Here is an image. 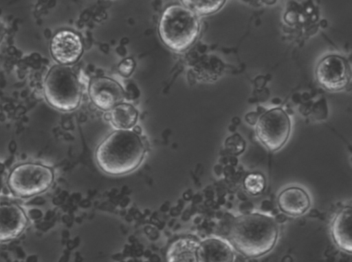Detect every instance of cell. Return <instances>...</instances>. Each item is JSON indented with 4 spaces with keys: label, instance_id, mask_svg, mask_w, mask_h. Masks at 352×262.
<instances>
[{
    "label": "cell",
    "instance_id": "1",
    "mask_svg": "<svg viewBox=\"0 0 352 262\" xmlns=\"http://www.w3.org/2000/svg\"><path fill=\"white\" fill-rule=\"evenodd\" d=\"M278 236L275 219L258 213L235 217L228 230L233 247L247 257H258L269 252L276 245Z\"/></svg>",
    "mask_w": 352,
    "mask_h": 262
},
{
    "label": "cell",
    "instance_id": "2",
    "mask_svg": "<svg viewBox=\"0 0 352 262\" xmlns=\"http://www.w3.org/2000/svg\"><path fill=\"white\" fill-rule=\"evenodd\" d=\"M146 147L140 134L118 130L108 135L96 150V160L106 174L119 176L135 170L141 164Z\"/></svg>",
    "mask_w": 352,
    "mask_h": 262
},
{
    "label": "cell",
    "instance_id": "3",
    "mask_svg": "<svg viewBox=\"0 0 352 262\" xmlns=\"http://www.w3.org/2000/svg\"><path fill=\"white\" fill-rule=\"evenodd\" d=\"M199 28V21L195 12L184 5L173 4L163 12L158 33L168 48L183 51L196 40Z\"/></svg>",
    "mask_w": 352,
    "mask_h": 262
},
{
    "label": "cell",
    "instance_id": "4",
    "mask_svg": "<svg viewBox=\"0 0 352 262\" xmlns=\"http://www.w3.org/2000/svg\"><path fill=\"white\" fill-rule=\"evenodd\" d=\"M44 94L54 108L70 111L78 106L82 91L79 80L71 68L55 65L50 69L44 81Z\"/></svg>",
    "mask_w": 352,
    "mask_h": 262
},
{
    "label": "cell",
    "instance_id": "5",
    "mask_svg": "<svg viewBox=\"0 0 352 262\" xmlns=\"http://www.w3.org/2000/svg\"><path fill=\"white\" fill-rule=\"evenodd\" d=\"M54 180L53 169L36 163H25L14 167L10 171L7 184L16 196L25 198L47 191Z\"/></svg>",
    "mask_w": 352,
    "mask_h": 262
},
{
    "label": "cell",
    "instance_id": "6",
    "mask_svg": "<svg viewBox=\"0 0 352 262\" xmlns=\"http://www.w3.org/2000/svg\"><path fill=\"white\" fill-rule=\"evenodd\" d=\"M290 131V119L281 108H274L262 114L256 127L258 140L271 152L278 150L285 144Z\"/></svg>",
    "mask_w": 352,
    "mask_h": 262
},
{
    "label": "cell",
    "instance_id": "7",
    "mask_svg": "<svg viewBox=\"0 0 352 262\" xmlns=\"http://www.w3.org/2000/svg\"><path fill=\"white\" fill-rule=\"evenodd\" d=\"M318 82L331 91H340L348 85L351 69L345 58L338 55H329L322 58L316 69Z\"/></svg>",
    "mask_w": 352,
    "mask_h": 262
},
{
    "label": "cell",
    "instance_id": "8",
    "mask_svg": "<svg viewBox=\"0 0 352 262\" xmlns=\"http://www.w3.org/2000/svg\"><path fill=\"white\" fill-rule=\"evenodd\" d=\"M90 99L102 110H110L120 104L125 97L122 86L116 80L107 77L91 80L89 86Z\"/></svg>",
    "mask_w": 352,
    "mask_h": 262
},
{
    "label": "cell",
    "instance_id": "9",
    "mask_svg": "<svg viewBox=\"0 0 352 262\" xmlns=\"http://www.w3.org/2000/svg\"><path fill=\"white\" fill-rule=\"evenodd\" d=\"M28 222V215L18 204L0 202V242L9 241L20 236Z\"/></svg>",
    "mask_w": 352,
    "mask_h": 262
},
{
    "label": "cell",
    "instance_id": "10",
    "mask_svg": "<svg viewBox=\"0 0 352 262\" xmlns=\"http://www.w3.org/2000/svg\"><path fill=\"white\" fill-rule=\"evenodd\" d=\"M50 51L53 58L63 65L75 63L83 51L81 38L72 31H59L51 40Z\"/></svg>",
    "mask_w": 352,
    "mask_h": 262
},
{
    "label": "cell",
    "instance_id": "11",
    "mask_svg": "<svg viewBox=\"0 0 352 262\" xmlns=\"http://www.w3.org/2000/svg\"><path fill=\"white\" fill-rule=\"evenodd\" d=\"M196 260L197 262H234V253L225 241L208 238L199 242Z\"/></svg>",
    "mask_w": 352,
    "mask_h": 262
},
{
    "label": "cell",
    "instance_id": "12",
    "mask_svg": "<svg viewBox=\"0 0 352 262\" xmlns=\"http://www.w3.org/2000/svg\"><path fill=\"white\" fill-rule=\"evenodd\" d=\"M277 204L283 213L291 216H298L309 209L311 201L308 193L303 189L289 187L280 193Z\"/></svg>",
    "mask_w": 352,
    "mask_h": 262
},
{
    "label": "cell",
    "instance_id": "13",
    "mask_svg": "<svg viewBox=\"0 0 352 262\" xmlns=\"http://www.w3.org/2000/svg\"><path fill=\"white\" fill-rule=\"evenodd\" d=\"M351 206H345L334 217L331 225V234L336 246L344 252L351 253Z\"/></svg>",
    "mask_w": 352,
    "mask_h": 262
},
{
    "label": "cell",
    "instance_id": "14",
    "mask_svg": "<svg viewBox=\"0 0 352 262\" xmlns=\"http://www.w3.org/2000/svg\"><path fill=\"white\" fill-rule=\"evenodd\" d=\"M199 242L190 237L174 241L166 252L167 262H197L196 249Z\"/></svg>",
    "mask_w": 352,
    "mask_h": 262
},
{
    "label": "cell",
    "instance_id": "15",
    "mask_svg": "<svg viewBox=\"0 0 352 262\" xmlns=\"http://www.w3.org/2000/svg\"><path fill=\"white\" fill-rule=\"evenodd\" d=\"M138 115V111L133 106L120 103L112 108L109 119L116 128L128 130L135 125Z\"/></svg>",
    "mask_w": 352,
    "mask_h": 262
},
{
    "label": "cell",
    "instance_id": "16",
    "mask_svg": "<svg viewBox=\"0 0 352 262\" xmlns=\"http://www.w3.org/2000/svg\"><path fill=\"white\" fill-rule=\"evenodd\" d=\"M224 65L214 56H206L195 67L197 78L203 82H212L221 74Z\"/></svg>",
    "mask_w": 352,
    "mask_h": 262
},
{
    "label": "cell",
    "instance_id": "17",
    "mask_svg": "<svg viewBox=\"0 0 352 262\" xmlns=\"http://www.w3.org/2000/svg\"><path fill=\"white\" fill-rule=\"evenodd\" d=\"M184 6L188 8L196 14L206 15L216 12L225 3V1H197L184 0L182 1Z\"/></svg>",
    "mask_w": 352,
    "mask_h": 262
},
{
    "label": "cell",
    "instance_id": "18",
    "mask_svg": "<svg viewBox=\"0 0 352 262\" xmlns=\"http://www.w3.org/2000/svg\"><path fill=\"white\" fill-rule=\"evenodd\" d=\"M243 187L250 194L258 195L265 189V177L259 173L249 174L243 180Z\"/></svg>",
    "mask_w": 352,
    "mask_h": 262
},
{
    "label": "cell",
    "instance_id": "19",
    "mask_svg": "<svg viewBox=\"0 0 352 262\" xmlns=\"http://www.w3.org/2000/svg\"><path fill=\"white\" fill-rule=\"evenodd\" d=\"M225 147L231 154L239 155L244 151L245 143L240 134L236 133L227 138Z\"/></svg>",
    "mask_w": 352,
    "mask_h": 262
},
{
    "label": "cell",
    "instance_id": "20",
    "mask_svg": "<svg viewBox=\"0 0 352 262\" xmlns=\"http://www.w3.org/2000/svg\"><path fill=\"white\" fill-rule=\"evenodd\" d=\"M135 62L131 58L124 59L118 65V71L124 77H129L133 71Z\"/></svg>",
    "mask_w": 352,
    "mask_h": 262
},
{
    "label": "cell",
    "instance_id": "21",
    "mask_svg": "<svg viewBox=\"0 0 352 262\" xmlns=\"http://www.w3.org/2000/svg\"><path fill=\"white\" fill-rule=\"evenodd\" d=\"M258 115L257 112H250L245 115L246 121L250 125H254L258 119Z\"/></svg>",
    "mask_w": 352,
    "mask_h": 262
},
{
    "label": "cell",
    "instance_id": "22",
    "mask_svg": "<svg viewBox=\"0 0 352 262\" xmlns=\"http://www.w3.org/2000/svg\"><path fill=\"white\" fill-rule=\"evenodd\" d=\"M42 213L40 210L38 209H31L28 212V216L30 218L32 219H36L41 217Z\"/></svg>",
    "mask_w": 352,
    "mask_h": 262
},
{
    "label": "cell",
    "instance_id": "23",
    "mask_svg": "<svg viewBox=\"0 0 352 262\" xmlns=\"http://www.w3.org/2000/svg\"><path fill=\"white\" fill-rule=\"evenodd\" d=\"M133 131L136 134H140L141 133V128L140 126H135L133 129Z\"/></svg>",
    "mask_w": 352,
    "mask_h": 262
},
{
    "label": "cell",
    "instance_id": "24",
    "mask_svg": "<svg viewBox=\"0 0 352 262\" xmlns=\"http://www.w3.org/2000/svg\"><path fill=\"white\" fill-rule=\"evenodd\" d=\"M1 34H0V41H1Z\"/></svg>",
    "mask_w": 352,
    "mask_h": 262
}]
</instances>
